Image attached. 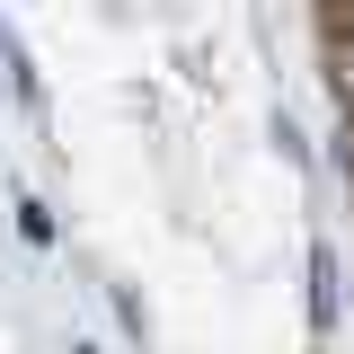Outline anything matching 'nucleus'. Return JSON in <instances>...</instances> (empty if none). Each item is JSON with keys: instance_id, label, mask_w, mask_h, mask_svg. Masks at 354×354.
I'll return each mask as SVG.
<instances>
[{"instance_id": "2", "label": "nucleus", "mask_w": 354, "mask_h": 354, "mask_svg": "<svg viewBox=\"0 0 354 354\" xmlns=\"http://www.w3.org/2000/svg\"><path fill=\"white\" fill-rule=\"evenodd\" d=\"M18 230H27V239H36V248H44V239H53V213H44L36 195H18Z\"/></svg>"}, {"instance_id": "3", "label": "nucleus", "mask_w": 354, "mask_h": 354, "mask_svg": "<svg viewBox=\"0 0 354 354\" xmlns=\"http://www.w3.org/2000/svg\"><path fill=\"white\" fill-rule=\"evenodd\" d=\"M346 177H354V133H346Z\"/></svg>"}, {"instance_id": "1", "label": "nucleus", "mask_w": 354, "mask_h": 354, "mask_svg": "<svg viewBox=\"0 0 354 354\" xmlns=\"http://www.w3.org/2000/svg\"><path fill=\"white\" fill-rule=\"evenodd\" d=\"M337 319H346V257L328 239H310V328L337 337Z\"/></svg>"}, {"instance_id": "4", "label": "nucleus", "mask_w": 354, "mask_h": 354, "mask_svg": "<svg viewBox=\"0 0 354 354\" xmlns=\"http://www.w3.org/2000/svg\"><path fill=\"white\" fill-rule=\"evenodd\" d=\"M71 354H97V346H71Z\"/></svg>"}]
</instances>
